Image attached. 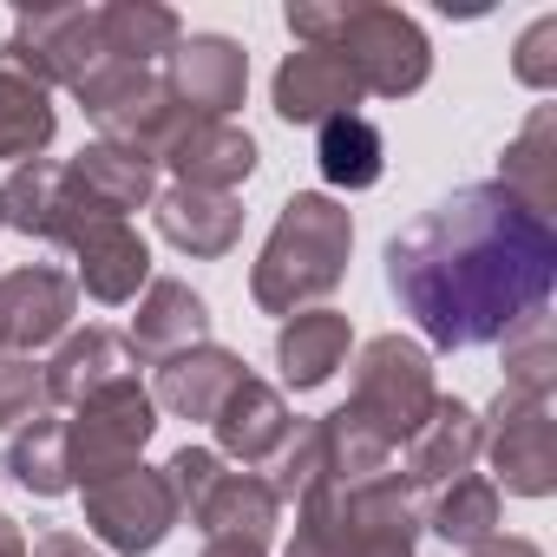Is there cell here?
Masks as SVG:
<instances>
[{
  "label": "cell",
  "mask_w": 557,
  "mask_h": 557,
  "mask_svg": "<svg viewBox=\"0 0 557 557\" xmlns=\"http://www.w3.org/2000/svg\"><path fill=\"white\" fill-rule=\"evenodd\" d=\"M387 289L426 348H492L557 289V223L498 184H466L387 243Z\"/></svg>",
  "instance_id": "1"
},
{
  "label": "cell",
  "mask_w": 557,
  "mask_h": 557,
  "mask_svg": "<svg viewBox=\"0 0 557 557\" xmlns=\"http://www.w3.org/2000/svg\"><path fill=\"white\" fill-rule=\"evenodd\" d=\"M355 256V216L335 190H296L275 210L262 256L249 269V302L262 315H302L309 302L335 296Z\"/></svg>",
  "instance_id": "2"
},
{
  "label": "cell",
  "mask_w": 557,
  "mask_h": 557,
  "mask_svg": "<svg viewBox=\"0 0 557 557\" xmlns=\"http://www.w3.org/2000/svg\"><path fill=\"white\" fill-rule=\"evenodd\" d=\"M283 21L302 47L342 53L361 99H413L433 79V47H426L420 21L400 8H381V0H355V8H342V0L335 8L329 0H289Z\"/></svg>",
  "instance_id": "3"
},
{
  "label": "cell",
  "mask_w": 557,
  "mask_h": 557,
  "mask_svg": "<svg viewBox=\"0 0 557 557\" xmlns=\"http://www.w3.org/2000/svg\"><path fill=\"white\" fill-rule=\"evenodd\" d=\"M420 550V498L400 472L329 479L296 505V537L283 557H413Z\"/></svg>",
  "instance_id": "4"
},
{
  "label": "cell",
  "mask_w": 557,
  "mask_h": 557,
  "mask_svg": "<svg viewBox=\"0 0 557 557\" xmlns=\"http://www.w3.org/2000/svg\"><path fill=\"white\" fill-rule=\"evenodd\" d=\"M73 99L86 106L99 145L132 151L145 164H158V151L171 145V132L184 125V106H177V92H171V79L158 66H119V60H106V66H92L73 86Z\"/></svg>",
  "instance_id": "5"
},
{
  "label": "cell",
  "mask_w": 557,
  "mask_h": 557,
  "mask_svg": "<svg viewBox=\"0 0 557 557\" xmlns=\"http://www.w3.org/2000/svg\"><path fill=\"white\" fill-rule=\"evenodd\" d=\"M440 387H433V355L407 335H374L361 355H355V394L342 400L387 453H400L420 420L433 413Z\"/></svg>",
  "instance_id": "6"
},
{
  "label": "cell",
  "mask_w": 557,
  "mask_h": 557,
  "mask_svg": "<svg viewBox=\"0 0 557 557\" xmlns=\"http://www.w3.org/2000/svg\"><path fill=\"white\" fill-rule=\"evenodd\" d=\"M151 433H158V400H151V387H138V374L99 387V394L79 400L73 420H66V466H73V485H99V479L138 466V453L151 446Z\"/></svg>",
  "instance_id": "7"
},
{
  "label": "cell",
  "mask_w": 557,
  "mask_h": 557,
  "mask_svg": "<svg viewBox=\"0 0 557 557\" xmlns=\"http://www.w3.org/2000/svg\"><path fill=\"white\" fill-rule=\"evenodd\" d=\"M485 426V459H492V485H505L511 498H550L557 492V420H550V394H518L498 387V400L479 413Z\"/></svg>",
  "instance_id": "8"
},
{
  "label": "cell",
  "mask_w": 557,
  "mask_h": 557,
  "mask_svg": "<svg viewBox=\"0 0 557 557\" xmlns=\"http://www.w3.org/2000/svg\"><path fill=\"white\" fill-rule=\"evenodd\" d=\"M79 492H86V531L119 557H145L177 531V498H171L164 472H151L145 459L99 485H79Z\"/></svg>",
  "instance_id": "9"
},
{
  "label": "cell",
  "mask_w": 557,
  "mask_h": 557,
  "mask_svg": "<svg viewBox=\"0 0 557 557\" xmlns=\"http://www.w3.org/2000/svg\"><path fill=\"white\" fill-rule=\"evenodd\" d=\"M0 223L21 230V236H40V243H73L86 223H99V210L86 203L79 177L60 158H27V164H14L8 184H0Z\"/></svg>",
  "instance_id": "10"
},
{
  "label": "cell",
  "mask_w": 557,
  "mask_h": 557,
  "mask_svg": "<svg viewBox=\"0 0 557 557\" xmlns=\"http://www.w3.org/2000/svg\"><path fill=\"white\" fill-rule=\"evenodd\" d=\"M79 315V283L53 262H21L0 275V348L34 355L47 342H66Z\"/></svg>",
  "instance_id": "11"
},
{
  "label": "cell",
  "mask_w": 557,
  "mask_h": 557,
  "mask_svg": "<svg viewBox=\"0 0 557 557\" xmlns=\"http://www.w3.org/2000/svg\"><path fill=\"white\" fill-rule=\"evenodd\" d=\"M14 60L34 66L47 86H79L92 66H106L99 47V8H40L14 21Z\"/></svg>",
  "instance_id": "12"
},
{
  "label": "cell",
  "mask_w": 557,
  "mask_h": 557,
  "mask_svg": "<svg viewBox=\"0 0 557 557\" xmlns=\"http://www.w3.org/2000/svg\"><path fill=\"white\" fill-rule=\"evenodd\" d=\"M164 79H171L184 112L230 119L243 106V92H249V53L230 34H184L171 47V60H164Z\"/></svg>",
  "instance_id": "13"
},
{
  "label": "cell",
  "mask_w": 557,
  "mask_h": 557,
  "mask_svg": "<svg viewBox=\"0 0 557 557\" xmlns=\"http://www.w3.org/2000/svg\"><path fill=\"white\" fill-rule=\"evenodd\" d=\"M158 164H171L177 184H190V190H236V184L256 177L262 151H256V138H249L243 125L184 112V125L171 132V145L158 151Z\"/></svg>",
  "instance_id": "14"
},
{
  "label": "cell",
  "mask_w": 557,
  "mask_h": 557,
  "mask_svg": "<svg viewBox=\"0 0 557 557\" xmlns=\"http://www.w3.org/2000/svg\"><path fill=\"white\" fill-rule=\"evenodd\" d=\"M210 433H216V446H210V453H216L223 466L256 472V466H269V459H275V446L296 433V413H289L283 387H269V381L243 374V381L230 387V400L216 407Z\"/></svg>",
  "instance_id": "15"
},
{
  "label": "cell",
  "mask_w": 557,
  "mask_h": 557,
  "mask_svg": "<svg viewBox=\"0 0 557 557\" xmlns=\"http://www.w3.org/2000/svg\"><path fill=\"white\" fill-rule=\"evenodd\" d=\"M479 446H485V426H479V407H466L459 394H440L433 413L420 420V433L400 446L407 453V485L413 492H440L453 479H466L479 466Z\"/></svg>",
  "instance_id": "16"
},
{
  "label": "cell",
  "mask_w": 557,
  "mask_h": 557,
  "mask_svg": "<svg viewBox=\"0 0 557 557\" xmlns=\"http://www.w3.org/2000/svg\"><path fill=\"white\" fill-rule=\"evenodd\" d=\"M269 99H275V119H283V125H315V132H322L329 119H342V112L361 106V86H355V73L342 66V53H329V47H296L283 66H275Z\"/></svg>",
  "instance_id": "17"
},
{
  "label": "cell",
  "mask_w": 557,
  "mask_h": 557,
  "mask_svg": "<svg viewBox=\"0 0 557 557\" xmlns=\"http://www.w3.org/2000/svg\"><path fill=\"white\" fill-rule=\"evenodd\" d=\"M66 249H73V262H79L73 283H79L92 302H106V309L145 296V283H151V249H145V236H138L132 223H119V216L86 223Z\"/></svg>",
  "instance_id": "18"
},
{
  "label": "cell",
  "mask_w": 557,
  "mask_h": 557,
  "mask_svg": "<svg viewBox=\"0 0 557 557\" xmlns=\"http://www.w3.org/2000/svg\"><path fill=\"white\" fill-rule=\"evenodd\" d=\"M125 342H132L138 361L164 368V361H177V355H190V348L210 342V302L190 283H177V275H151Z\"/></svg>",
  "instance_id": "19"
},
{
  "label": "cell",
  "mask_w": 557,
  "mask_h": 557,
  "mask_svg": "<svg viewBox=\"0 0 557 557\" xmlns=\"http://www.w3.org/2000/svg\"><path fill=\"white\" fill-rule=\"evenodd\" d=\"M158 236L197 262H216L236 249L243 236V203L236 190H190V184H171L158 190Z\"/></svg>",
  "instance_id": "20"
},
{
  "label": "cell",
  "mask_w": 557,
  "mask_h": 557,
  "mask_svg": "<svg viewBox=\"0 0 557 557\" xmlns=\"http://www.w3.org/2000/svg\"><path fill=\"white\" fill-rule=\"evenodd\" d=\"M132 368H138V355H132L125 335H112V329H73L53 348V361H47V407H79L99 387L132 381Z\"/></svg>",
  "instance_id": "21"
},
{
  "label": "cell",
  "mask_w": 557,
  "mask_h": 557,
  "mask_svg": "<svg viewBox=\"0 0 557 557\" xmlns=\"http://www.w3.org/2000/svg\"><path fill=\"white\" fill-rule=\"evenodd\" d=\"M348 348H355V329L342 309H302L275 335V368H283V381L296 394H315L348 368Z\"/></svg>",
  "instance_id": "22"
},
{
  "label": "cell",
  "mask_w": 557,
  "mask_h": 557,
  "mask_svg": "<svg viewBox=\"0 0 557 557\" xmlns=\"http://www.w3.org/2000/svg\"><path fill=\"white\" fill-rule=\"evenodd\" d=\"M249 368H243V355L236 348H216V342H203V348H190V355H177V361H164L158 368V387H151V400L164 407V413H177V420H216V407L230 400V387L243 381Z\"/></svg>",
  "instance_id": "23"
},
{
  "label": "cell",
  "mask_w": 557,
  "mask_h": 557,
  "mask_svg": "<svg viewBox=\"0 0 557 557\" xmlns=\"http://www.w3.org/2000/svg\"><path fill=\"white\" fill-rule=\"evenodd\" d=\"M60 132V112H53V86L14 60V47H0V158H47Z\"/></svg>",
  "instance_id": "24"
},
{
  "label": "cell",
  "mask_w": 557,
  "mask_h": 557,
  "mask_svg": "<svg viewBox=\"0 0 557 557\" xmlns=\"http://www.w3.org/2000/svg\"><path fill=\"white\" fill-rule=\"evenodd\" d=\"M190 524H197L210 544H216V537H230V544H269L275 524H283V505H275V492H269L262 472H223V479L203 492V505L190 511Z\"/></svg>",
  "instance_id": "25"
},
{
  "label": "cell",
  "mask_w": 557,
  "mask_h": 557,
  "mask_svg": "<svg viewBox=\"0 0 557 557\" xmlns=\"http://www.w3.org/2000/svg\"><path fill=\"white\" fill-rule=\"evenodd\" d=\"M492 184L511 190V197H518L524 210H537V216L557 210V106H537V112L518 125V138L505 145Z\"/></svg>",
  "instance_id": "26"
},
{
  "label": "cell",
  "mask_w": 557,
  "mask_h": 557,
  "mask_svg": "<svg viewBox=\"0 0 557 557\" xmlns=\"http://www.w3.org/2000/svg\"><path fill=\"white\" fill-rule=\"evenodd\" d=\"M66 171L79 177V190H86V203L99 210V216H132V210H145V203H158V164H145V158H132V151H112V145H86L79 158H66Z\"/></svg>",
  "instance_id": "27"
},
{
  "label": "cell",
  "mask_w": 557,
  "mask_h": 557,
  "mask_svg": "<svg viewBox=\"0 0 557 557\" xmlns=\"http://www.w3.org/2000/svg\"><path fill=\"white\" fill-rule=\"evenodd\" d=\"M177 40H184V21L158 8V0H112V8H99V47L119 66H158L171 60Z\"/></svg>",
  "instance_id": "28"
},
{
  "label": "cell",
  "mask_w": 557,
  "mask_h": 557,
  "mask_svg": "<svg viewBox=\"0 0 557 557\" xmlns=\"http://www.w3.org/2000/svg\"><path fill=\"white\" fill-rule=\"evenodd\" d=\"M315 164L335 190H374L387 177V138L368 112H342L315 132Z\"/></svg>",
  "instance_id": "29"
},
{
  "label": "cell",
  "mask_w": 557,
  "mask_h": 557,
  "mask_svg": "<svg viewBox=\"0 0 557 557\" xmlns=\"http://www.w3.org/2000/svg\"><path fill=\"white\" fill-rule=\"evenodd\" d=\"M420 524H426L433 537H446L453 550H479L485 537H498V524H505V498H498L492 479L466 472V479H453V485H440V492L426 498Z\"/></svg>",
  "instance_id": "30"
},
{
  "label": "cell",
  "mask_w": 557,
  "mask_h": 557,
  "mask_svg": "<svg viewBox=\"0 0 557 557\" xmlns=\"http://www.w3.org/2000/svg\"><path fill=\"white\" fill-rule=\"evenodd\" d=\"M0 472H8L21 492L34 498H66L73 492V466H66V420L40 413L27 426L8 433V453H0Z\"/></svg>",
  "instance_id": "31"
},
{
  "label": "cell",
  "mask_w": 557,
  "mask_h": 557,
  "mask_svg": "<svg viewBox=\"0 0 557 557\" xmlns=\"http://www.w3.org/2000/svg\"><path fill=\"white\" fill-rule=\"evenodd\" d=\"M329 485V446H322V420H296V433L275 446L269 459V492L275 505H302L309 492Z\"/></svg>",
  "instance_id": "32"
},
{
  "label": "cell",
  "mask_w": 557,
  "mask_h": 557,
  "mask_svg": "<svg viewBox=\"0 0 557 557\" xmlns=\"http://www.w3.org/2000/svg\"><path fill=\"white\" fill-rule=\"evenodd\" d=\"M498 348H505V387H518V394H557V342H550V315H531V322L511 329Z\"/></svg>",
  "instance_id": "33"
},
{
  "label": "cell",
  "mask_w": 557,
  "mask_h": 557,
  "mask_svg": "<svg viewBox=\"0 0 557 557\" xmlns=\"http://www.w3.org/2000/svg\"><path fill=\"white\" fill-rule=\"evenodd\" d=\"M47 413V368L34 355L0 348V426H27Z\"/></svg>",
  "instance_id": "34"
},
{
  "label": "cell",
  "mask_w": 557,
  "mask_h": 557,
  "mask_svg": "<svg viewBox=\"0 0 557 557\" xmlns=\"http://www.w3.org/2000/svg\"><path fill=\"white\" fill-rule=\"evenodd\" d=\"M511 73H518V86H531V92H550V86H557V14H537V21L524 27V40H518V53H511Z\"/></svg>",
  "instance_id": "35"
},
{
  "label": "cell",
  "mask_w": 557,
  "mask_h": 557,
  "mask_svg": "<svg viewBox=\"0 0 557 557\" xmlns=\"http://www.w3.org/2000/svg\"><path fill=\"white\" fill-rule=\"evenodd\" d=\"M27 557H106V550H92L79 531H40V537L27 544Z\"/></svg>",
  "instance_id": "36"
},
{
  "label": "cell",
  "mask_w": 557,
  "mask_h": 557,
  "mask_svg": "<svg viewBox=\"0 0 557 557\" xmlns=\"http://www.w3.org/2000/svg\"><path fill=\"white\" fill-rule=\"evenodd\" d=\"M466 557H544V550H537L531 537H505V531H498V537H485V544L466 550Z\"/></svg>",
  "instance_id": "37"
},
{
  "label": "cell",
  "mask_w": 557,
  "mask_h": 557,
  "mask_svg": "<svg viewBox=\"0 0 557 557\" xmlns=\"http://www.w3.org/2000/svg\"><path fill=\"white\" fill-rule=\"evenodd\" d=\"M0 557H27V531H21L8 511H0Z\"/></svg>",
  "instance_id": "38"
},
{
  "label": "cell",
  "mask_w": 557,
  "mask_h": 557,
  "mask_svg": "<svg viewBox=\"0 0 557 557\" xmlns=\"http://www.w3.org/2000/svg\"><path fill=\"white\" fill-rule=\"evenodd\" d=\"M203 557H262V544H230V537H216V544H203Z\"/></svg>",
  "instance_id": "39"
},
{
  "label": "cell",
  "mask_w": 557,
  "mask_h": 557,
  "mask_svg": "<svg viewBox=\"0 0 557 557\" xmlns=\"http://www.w3.org/2000/svg\"><path fill=\"white\" fill-rule=\"evenodd\" d=\"M0 230H8V223H0Z\"/></svg>",
  "instance_id": "40"
}]
</instances>
